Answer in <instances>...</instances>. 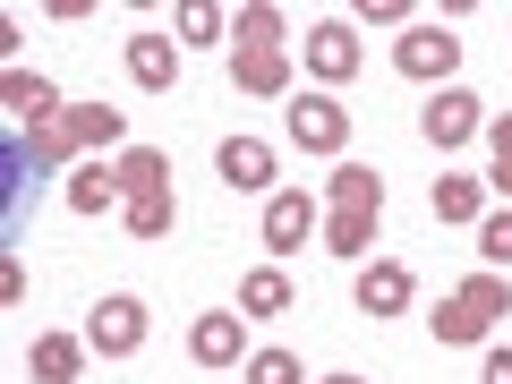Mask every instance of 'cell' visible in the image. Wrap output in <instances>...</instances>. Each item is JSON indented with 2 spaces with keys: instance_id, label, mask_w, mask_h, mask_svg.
I'll return each instance as SVG.
<instances>
[{
  "instance_id": "8fae6325",
  "label": "cell",
  "mask_w": 512,
  "mask_h": 384,
  "mask_svg": "<svg viewBox=\"0 0 512 384\" xmlns=\"http://www.w3.org/2000/svg\"><path fill=\"white\" fill-rule=\"evenodd\" d=\"M427 325H436V342H487V325H495V316L478 308L470 291H461V299H444V308L427 316Z\"/></svg>"
},
{
  "instance_id": "30bf717a",
  "label": "cell",
  "mask_w": 512,
  "mask_h": 384,
  "mask_svg": "<svg viewBox=\"0 0 512 384\" xmlns=\"http://www.w3.org/2000/svg\"><path fill=\"white\" fill-rule=\"evenodd\" d=\"M359 308H367V316L410 308V265H367V274H359Z\"/></svg>"
},
{
  "instance_id": "8992f818",
  "label": "cell",
  "mask_w": 512,
  "mask_h": 384,
  "mask_svg": "<svg viewBox=\"0 0 512 384\" xmlns=\"http://www.w3.org/2000/svg\"><path fill=\"white\" fill-rule=\"evenodd\" d=\"M214 171H222V188H265L274 180V146H265V137H231V146L214 154Z\"/></svg>"
},
{
  "instance_id": "ba28073f",
  "label": "cell",
  "mask_w": 512,
  "mask_h": 384,
  "mask_svg": "<svg viewBox=\"0 0 512 384\" xmlns=\"http://www.w3.org/2000/svg\"><path fill=\"white\" fill-rule=\"evenodd\" d=\"M308 69H316V77H350V69H359V35H350L342 18H325V26L308 35Z\"/></svg>"
},
{
  "instance_id": "4fadbf2b",
  "label": "cell",
  "mask_w": 512,
  "mask_h": 384,
  "mask_svg": "<svg viewBox=\"0 0 512 384\" xmlns=\"http://www.w3.org/2000/svg\"><path fill=\"white\" fill-rule=\"evenodd\" d=\"M26 367H35L43 384H69V376H77V342H69V333H43V342H35V359H26Z\"/></svg>"
},
{
  "instance_id": "4316f807",
  "label": "cell",
  "mask_w": 512,
  "mask_h": 384,
  "mask_svg": "<svg viewBox=\"0 0 512 384\" xmlns=\"http://www.w3.org/2000/svg\"><path fill=\"white\" fill-rule=\"evenodd\" d=\"M487 384H512V350H487Z\"/></svg>"
},
{
  "instance_id": "5b68a950",
  "label": "cell",
  "mask_w": 512,
  "mask_h": 384,
  "mask_svg": "<svg viewBox=\"0 0 512 384\" xmlns=\"http://www.w3.org/2000/svg\"><path fill=\"white\" fill-rule=\"evenodd\" d=\"M128 77H137L146 94H171V86H180V43L137 35V43H128Z\"/></svg>"
},
{
  "instance_id": "7402d4cb",
  "label": "cell",
  "mask_w": 512,
  "mask_h": 384,
  "mask_svg": "<svg viewBox=\"0 0 512 384\" xmlns=\"http://www.w3.org/2000/svg\"><path fill=\"white\" fill-rule=\"evenodd\" d=\"M128 222H137L146 239H163L171 231V197H137V214H128Z\"/></svg>"
},
{
  "instance_id": "603a6c76",
  "label": "cell",
  "mask_w": 512,
  "mask_h": 384,
  "mask_svg": "<svg viewBox=\"0 0 512 384\" xmlns=\"http://www.w3.org/2000/svg\"><path fill=\"white\" fill-rule=\"evenodd\" d=\"M367 231H376L367 214H342V222H333V248H342V256H359V248H367Z\"/></svg>"
},
{
  "instance_id": "7a4b0ae2",
  "label": "cell",
  "mask_w": 512,
  "mask_h": 384,
  "mask_svg": "<svg viewBox=\"0 0 512 384\" xmlns=\"http://www.w3.org/2000/svg\"><path fill=\"white\" fill-rule=\"evenodd\" d=\"M86 342L103 350V359H137V350H146V308H137V299H94Z\"/></svg>"
},
{
  "instance_id": "3957f363",
  "label": "cell",
  "mask_w": 512,
  "mask_h": 384,
  "mask_svg": "<svg viewBox=\"0 0 512 384\" xmlns=\"http://www.w3.org/2000/svg\"><path fill=\"white\" fill-rule=\"evenodd\" d=\"M239 350H248V316H239V308L188 325V359H197V367H239Z\"/></svg>"
},
{
  "instance_id": "9a60e30c",
  "label": "cell",
  "mask_w": 512,
  "mask_h": 384,
  "mask_svg": "<svg viewBox=\"0 0 512 384\" xmlns=\"http://www.w3.org/2000/svg\"><path fill=\"white\" fill-rule=\"evenodd\" d=\"M120 188H137V197H163V154H154V146L120 154Z\"/></svg>"
},
{
  "instance_id": "5bb4252c",
  "label": "cell",
  "mask_w": 512,
  "mask_h": 384,
  "mask_svg": "<svg viewBox=\"0 0 512 384\" xmlns=\"http://www.w3.org/2000/svg\"><path fill=\"white\" fill-rule=\"evenodd\" d=\"M239 86H256V94H282V52H274V43L239 52Z\"/></svg>"
},
{
  "instance_id": "484cf974",
  "label": "cell",
  "mask_w": 512,
  "mask_h": 384,
  "mask_svg": "<svg viewBox=\"0 0 512 384\" xmlns=\"http://www.w3.org/2000/svg\"><path fill=\"white\" fill-rule=\"evenodd\" d=\"M495 180H504V188H512V120H504V128H495Z\"/></svg>"
},
{
  "instance_id": "ac0fdd59",
  "label": "cell",
  "mask_w": 512,
  "mask_h": 384,
  "mask_svg": "<svg viewBox=\"0 0 512 384\" xmlns=\"http://www.w3.org/2000/svg\"><path fill=\"white\" fill-rule=\"evenodd\" d=\"M111 188H120L111 171H77V180H69V205H77V214H103V205H111Z\"/></svg>"
},
{
  "instance_id": "2e32d148",
  "label": "cell",
  "mask_w": 512,
  "mask_h": 384,
  "mask_svg": "<svg viewBox=\"0 0 512 384\" xmlns=\"http://www.w3.org/2000/svg\"><path fill=\"white\" fill-rule=\"evenodd\" d=\"M333 197H342L350 214H367V205H384V180H376V171H359V163H350V171H333Z\"/></svg>"
},
{
  "instance_id": "44dd1931",
  "label": "cell",
  "mask_w": 512,
  "mask_h": 384,
  "mask_svg": "<svg viewBox=\"0 0 512 384\" xmlns=\"http://www.w3.org/2000/svg\"><path fill=\"white\" fill-rule=\"evenodd\" d=\"M77 137H103V146H111V137H120V111H111V103H86V111H77Z\"/></svg>"
},
{
  "instance_id": "d6986e66",
  "label": "cell",
  "mask_w": 512,
  "mask_h": 384,
  "mask_svg": "<svg viewBox=\"0 0 512 384\" xmlns=\"http://www.w3.org/2000/svg\"><path fill=\"white\" fill-rule=\"evenodd\" d=\"M248 384H299V359H291V350H256V359H248Z\"/></svg>"
},
{
  "instance_id": "d4e9b609",
  "label": "cell",
  "mask_w": 512,
  "mask_h": 384,
  "mask_svg": "<svg viewBox=\"0 0 512 384\" xmlns=\"http://www.w3.org/2000/svg\"><path fill=\"white\" fill-rule=\"evenodd\" d=\"M487 256H495V265H512V214L487 222Z\"/></svg>"
},
{
  "instance_id": "9c48e42d",
  "label": "cell",
  "mask_w": 512,
  "mask_h": 384,
  "mask_svg": "<svg viewBox=\"0 0 512 384\" xmlns=\"http://www.w3.org/2000/svg\"><path fill=\"white\" fill-rule=\"evenodd\" d=\"M308 222H316V205L299 197V188H282V197L265 205V248H299V239H308Z\"/></svg>"
},
{
  "instance_id": "277c9868",
  "label": "cell",
  "mask_w": 512,
  "mask_h": 384,
  "mask_svg": "<svg viewBox=\"0 0 512 384\" xmlns=\"http://www.w3.org/2000/svg\"><path fill=\"white\" fill-rule=\"evenodd\" d=\"M393 60H402L410 77H453V60H461V43L444 35V26H410V35L393 43Z\"/></svg>"
},
{
  "instance_id": "cb8c5ba5",
  "label": "cell",
  "mask_w": 512,
  "mask_h": 384,
  "mask_svg": "<svg viewBox=\"0 0 512 384\" xmlns=\"http://www.w3.org/2000/svg\"><path fill=\"white\" fill-rule=\"evenodd\" d=\"M180 35H188V43H214V35H222V9H188Z\"/></svg>"
},
{
  "instance_id": "e0dca14e",
  "label": "cell",
  "mask_w": 512,
  "mask_h": 384,
  "mask_svg": "<svg viewBox=\"0 0 512 384\" xmlns=\"http://www.w3.org/2000/svg\"><path fill=\"white\" fill-rule=\"evenodd\" d=\"M478 214V180H436V222H470Z\"/></svg>"
},
{
  "instance_id": "83f0119b",
  "label": "cell",
  "mask_w": 512,
  "mask_h": 384,
  "mask_svg": "<svg viewBox=\"0 0 512 384\" xmlns=\"http://www.w3.org/2000/svg\"><path fill=\"white\" fill-rule=\"evenodd\" d=\"M325 384H367V376H325Z\"/></svg>"
},
{
  "instance_id": "6da1fadb",
  "label": "cell",
  "mask_w": 512,
  "mask_h": 384,
  "mask_svg": "<svg viewBox=\"0 0 512 384\" xmlns=\"http://www.w3.org/2000/svg\"><path fill=\"white\" fill-rule=\"evenodd\" d=\"M291 146H308V154H342L350 146V111L333 103V94H291Z\"/></svg>"
},
{
  "instance_id": "52a82bcc",
  "label": "cell",
  "mask_w": 512,
  "mask_h": 384,
  "mask_svg": "<svg viewBox=\"0 0 512 384\" xmlns=\"http://www.w3.org/2000/svg\"><path fill=\"white\" fill-rule=\"evenodd\" d=\"M427 137H436V146H461V137H470V128H478V94L470 86H444L436 94V103H427Z\"/></svg>"
},
{
  "instance_id": "7c38bea8",
  "label": "cell",
  "mask_w": 512,
  "mask_h": 384,
  "mask_svg": "<svg viewBox=\"0 0 512 384\" xmlns=\"http://www.w3.org/2000/svg\"><path fill=\"white\" fill-rule=\"evenodd\" d=\"M239 308H248V316H282V308H291V274H274V265L248 274V282H239Z\"/></svg>"
},
{
  "instance_id": "ffe728a7",
  "label": "cell",
  "mask_w": 512,
  "mask_h": 384,
  "mask_svg": "<svg viewBox=\"0 0 512 384\" xmlns=\"http://www.w3.org/2000/svg\"><path fill=\"white\" fill-rule=\"evenodd\" d=\"M9 103H18L26 120H43V111H52V86H43V77H9Z\"/></svg>"
}]
</instances>
